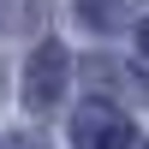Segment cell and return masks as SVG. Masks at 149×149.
<instances>
[{
    "label": "cell",
    "instance_id": "1",
    "mask_svg": "<svg viewBox=\"0 0 149 149\" xmlns=\"http://www.w3.org/2000/svg\"><path fill=\"white\" fill-rule=\"evenodd\" d=\"M72 131H78V149H131V119L113 113V107H102V102L78 107Z\"/></svg>",
    "mask_w": 149,
    "mask_h": 149
},
{
    "label": "cell",
    "instance_id": "2",
    "mask_svg": "<svg viewBox=\"0 0 149 149\" xmlns=\"http://www.w3.org/2000/svg\"><path fill=\"white\" fill-rule=\"evenodd\" d=\"M60 84H66V48L42 42L36 60H30V72H24V102L30 107H54L60 102Z\"/></svg>",
    "mask_w": 149,
    "mask_h": 149
},
{
    "label": "cell",
    "instance_id": "3",
    "mask_svg": "<svg viewBox=\"0 0 149 149\" xmlns=\"http://www.w3.org/2000/svg\"><path fill=\"white\" fill-rule=\"evenodd\" d=\"M12 149H42V143H30V137H24V143H12Z\"/></svg>",
    "mask_w": 149,
    "mask_h": 149
},
{
    "label": "cell",
    "instance_id": "4",
    "mask_svg": "<svg viewBox=\"0 0 149 149\" xmlns=\"http://www.w3.org/2000/svg\"><path fill=\"white\" fill-rule=\"evenodd\" d=\"M143 54H149V24H143Z\"/></svg>",
    "mask_w": 149,
    "mask_h": 149
}]
</instances>
